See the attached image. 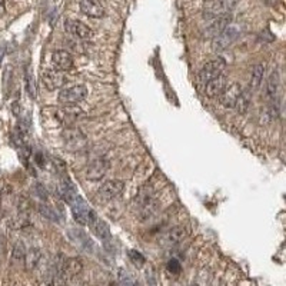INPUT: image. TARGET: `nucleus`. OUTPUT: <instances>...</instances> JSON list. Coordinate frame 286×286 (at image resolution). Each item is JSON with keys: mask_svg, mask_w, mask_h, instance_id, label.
Wrapping results in <instances>:
<instances>
[{"mask_svg": "<svg viewBox=\"0 0 286 286\" xmlns=\"http://www.w3.org/2000/svg\"><path fill=\"white\" fill-rule=\"evenodd\" d=\"M242 87L239 83H232V85L226 86V89L223 90V93L219 96L221 99V105L226 109H232V107L236 106V102L239 99V96L242 93Z\"/></svg>", "mask_w": 286, "mask_h": 286, "instance_id": "nucleus-17", "label": "nucleus"}, {"mask_svg": "<svg viewBox=\"0 0 286 286\" xmlns=\"http://www.w3.org/2000/svg\"><path fill=\"white\" fill-rule=\"evenodd\" d=\"M241 34V29L238 24H229L225 30H223L218 37H215L212 40V49L215 52H222L225 49H228Z\"/></svg>", "mask_w": 286, "mask_h": 286, "instance_id": "nucleus-5", "label": "nucleus"}, {"mask_svg": "<svg viewBox=\"0 0 286 286\" xmlns=\"http://www.w3.org/2000/svg\"><path fill=\"white\" fill-rule=\"evenodd\" d=\"M85 112L77 107L76 105H63L56 112V119L64 125V126H73L74 123H77L79 120H82L85 117Z\"/></svg>", "mask_w": 286, "mask_h": 286, "instance_id": "nucleus-7", "label": "nucleus"}, {"mask_svg": "<svg viewBox=\"0 0 286 286\" xmlns=\"http://www.w3.org/2000/svg\"><path fill=\"white\" fill-rule=\"evenodd\" d=\"M123 274L125 275H120V284H125V285H136L138 282H136V279H133L130 274H126L125 271H123Z\"/></svg>", "mask_w": 286, "mask_h": 286, "instance_id": "nucleus-31", "label": "nucleus"}, {"mask_svg": "<svg viewBox=\"0 0 286 286\" xmlns=\"http://www.w3.org/2000/svg\"><path fill=\"white\" fill-rule=\"evenodd\" d=\"M239 0H206L203 7V16L206 19H213L225 13H231L233 7L238 4Z\"/></svg>", "mask_w": 286, "mask_h": 286, "instance_id": "nucleus-2", "label": "nucleus"}, {"mask_svg": "<svg viewBox=\"0 0 286 286\" xmlns=\"http://www.w3.org/2000/svg\"><path fill=\"white\" fill-rule=\"evenodd\" d=\"M24 86H26L27 95L30 96L32 99H36V96H37V86H36V79H34V74H33L30 67H27L26 72H24Z\"/></svg>", "mask_w": 286, "mask_h": 286, "instance_id": "nucleus-25", "label": "nucleus"}, {"mask_svg": "<svg viewBox=\"0 0 286 286\" xmlns=\"http://www.w3.org/2000/svg\"><path fill=\"white\" fill-rule=\"evenodd\" d=\"M252 92H251V89L248 87V89H245L242 90V93L239 96V99H238V102H236V112L239 113V115H245L246 112H248V109L251 106V102H252Z\"/></svg>", "mask_w": 286, "mask_h": 286, "instance_id": "nucleus-24", "label": "nucleus"}, {"mask_svg": "<svg viewBox=\"0 0 286 286\" xmlns=\"http://www.w3.org/2000/svg\"><path fill=\"white\" fill-rule=\"evenodd\" d=\"M123 191H125V183L122 180L110 179L102 183L97 193L103 201H113V199H117L123 193Z\"/></svg>", "mask_w": 286, "mask_h": 286, "instance_id": "nucleus-12", "label": "nucleus"}, {"mask_svg": "<svg viewBox=\"0 0 286 286\" xmlns=\"http://www.w3.org/2000/svg\"><path fill=\"white\" fill-rule=\"evenodd\" d=\"M4 13H6V3L4 0H0V17H3Z\"/></svg>", "mask_w": 286, "mask_h": 286, "instance_id": "nucleus-33", "label": "nucleus"}, {"mask_svg": "<svg viewBox=\"0 0 286 286\" xmlns=\"http://www.w3.org/2000/svg\"><path fill=\"white\" fill-rule=\"evenodd\" d=\"M188 228L180 225V226H175L169 229L168 232H165L160 238V245L165 246V248H173V246H178L185 241V238L188 236Z\"/></svg>", "mask_w": 286, "mask_h": 286, "instance_id": "nucleus-11", "label": "nucleus"}, {"mask_svg": "<svg viewBox=\"0 0 286 286\" xmlns=\"http://www.w3.org/2000/svg\"><path fill=\"white\" fill-rule=\"evenodd\" d=\"M52 64L57 70L69 72L73 69V57L67 50L59 49V50H54L52 53Z\"/></svg>", "mask_w": 286, "mask_h": 286, "instance_id": "nucleus-20", "label": "nucleus"}, {"mask_svg": "<svg viewBox=\"0 0 286 286\" xmlns=\"http://www.w3.org/2000/svg\"><path fill=\"white\" fill-rule=\"evenodd\" d=\"M0 205H1V192H0Z\"/></svg>", "mask_w": 286, "mask_h": 286, "instance_id": "nucleus-35", "label": "nucleus"}, {"mask_svg": "<svg viewBox=\"0 0 286 286\" xmlns=\"http://www.w3.org/2000/svg\"><path fill=\"white\" fill-rule=\"evenodd\" d=\"M279 89H281V76L278 70H272L271 74L268 76L265 86V97L269 102H275L279 100Z\"/></svg>", "mask_w": 286, "mask_h": 286, "instance_id": "nucleus-18", "label": "nucleus"}, {"mask_svg": "<svg viewBox=\"0 0 286 286\" xmlns=\"http://www.w3.org/2000/svg\"><path fill=\"white\" fill-rule=\"evenodd\" d=\"M87 226L90 228V231H92V233L95 235L96 238H99L102 241H107L110 238V229H109L107 223L103 219H100L93 211H90Z\"/></svg>", "mask_w": 286, "mask_h": 286, "instance_id": "nucleus-15", "label": "nucleus"}, {"mask_svg": "<svg viewBox=\"0 0 286 286\" xmlns=\"http://www.w3.org/2000/svg\"><path fill=\"white\" fill-rule=\"evenodd\" d=\"M80 11L90 19H102L105 16V7L99 0H80Z\"/></svg>", "mask_w": 286, "mask_h": 286, "instance_id": "nucleus-16", "label": "nucleus"}, {"mask_svg": "<svg viewBox=\"0 0 286 286\" xmlns=\"http://www.w3.org/2000/svg\"><path fill=\"white\" fill-rule=\"evenodd\" d=\"M226 69V62L223 57H216L213 60H209L208 63L202 66L201 72H199V82L202 85H206L209 80L215 79L216 76L222 74Z\"/></svg>", "mask_w": 286, "mask_h": 286, "instance_id": "nucleus-6", "label": "nucleus"}, {"mask_svg": "<svg viewBox=\"0 0 286 286\" xmlns=\"http://www.w3.org/2000/svg\"><path fill=\"white\" fill-rule=\"evenodd\" d=\"M159 208V202L156 199L155 193L149 188H143L139 192V195L135 199V211L138 213L139 219L146 221L152 218Z\"/></svg>", "mask_w": 286, "mask_h": 286, "instance_id": "nucleus-1", "label": "nucleus"}, {"mask_svg": "<svg viewBox=\"0 0 286 286\" xmlns=\"http://www.w3.org/2000/svg\"><path fill=\"white\" fill-rule=\"evenodd\" d=\"M109 168H110V163L106 158H96L86 168V179L99 182L106 176Z\"/></svg>", "mask_w": 286, "mask_h": 286, "instance_id": "nucleus-9", "label": "nucleus"}, {"mask_svg": "<svg viewBox=\"0 0 286 286\" xmlns=\"http://www.w3.org/2000/svg\"><path fill=\"white\" fill-rule=\"evenodd\" d=\"M83 266H85V262L82 258H69V259H64L62 262V268H60V276L63 279L64 282L72 279V278H76L77 275H80V272L83 271Z\"/></svg>", "mask_w": 286, "mask_h": 286, "instance_id": "nucleus-14", "label": "nucleus"}, {"mask_svg": "<svg viewBox=\"0 0 286 286\" xmlns=\"http://www.w3.org/2000/svg\"><path fill=\"white\" fill-rule=\"evenodd\" d=\"M264 76H265V63L255 64L251 72V79H249V86H248L252 93L259 90V87L264 82Z\"/></svg>", "mask_w": 286, "mask_h": 286, "instance_id": "nucleus-22", "label": "nucleus"}, {"mask_svg": "<svg viewBox=\"0 0 286 286\" xmlns=\"http://www.w3.org/2000/svg\"><path fill=\"white\" fill-rule=\"evenodd\" d=\"M6 246H7V241L4 235H0V259L6 254Z\"/></svg>", "mask_w": 286, "mask_h": 286, "instance_id": "nucleus-32", "label": "nucleus"}, {"mask_svg": "<svg viewBox=\"0 0 286 286\" xmlns=\"http://www.w3.org/2000/svg\"><path fill=\"white\" fill-rule=\"evenodd\" d=\"M168 271H169L170 274H173V275H178L180 271H182V266H180L179 261H176V259L169 261V264H168Z\"/></svg>", "mask_w": 286, "mask_h": 286, "instance_id": "nucleus-30", "label": "nucleus"}, {"mask_svg": "<svg viewBox=\"0 0 286 286\" xmlns=\"http://www.w3.org/2000/svg\"><path fill=\"white\" fill-rule=\"evenodd\" d=\"M64 142H66V146L69 150L76 152V150H82L85 148L86 138L80 130L70 126L64 132Z\"/></svg>", "mask_w": 286, "mask_h": 286, "instance_id": "nucleus-19", "label": "nucleus"}, {"mask_svg": "<svg viewBox=\"0 0 286 286\" xmlns=\"http://www.w3.org/2000/svg\"><path fill=\"white\" fill-rule=\"evenodd\" d=\"M39 212H40L42 216H44L46 219H49V221H52V222H59V221H60L57 212L54 211L52 206H49V205L40 203V205H39Z\"/></svg>", "mask_w": 286, "mask_h": 286, "instance_id": "nucleus-27", "label": "nucleus"}, {"mask_svg": "<svg viewBox=\"0 0 286 286\" xmlns=\"http://www.w3.org/2000/svg\"><path fill=\"white\" fill-rule=\"evenodd\" d=\"M40 259H42V252L39 248H30L27 252H26V256H24V268L26 271L32 272L34 271L39 264H40Z\"/></svg>", "mask_w": 286, "mask_h": 286, "instance_id": "nucleus-23", "label": "nucleus"}, {"mask_svg": "<svg viewBox=\"0 0 286 286\" xmlns=\"http://www.w3.org/2000/svg\"><path fill=\"white\" fill-rule=\"evenodd\" d=\"M11 79H13V72H11L10 66H7L4 73H3V89H4L6 93H9V90H10Z\"/></svg>", "mask_w": 286, "mask_h": 286, "instance_id": "nucleus-29", "label": "nucleus"}, {"mask_svg": "<svg viewBox=\"0 0 286 286\" xmlns=\"http://www.w3.org/2000/svg\"><path fill=\"white\" fill-rule=\"evenodd\" d=\"M226 86H228L226 74H219L205 85V93L208 97H219L223 93V90L226 89Z\"/></svg>", "mask_w": 286, "mask_h": 286, "instance_id": "nucleus-21", "label": "nucleus"}, {"mask_svg": "<svg viewBox=\"0 0 286 286\" xmlns=\"http://www.w3.org/2000/svg\"><path fill=\"white\" fill-rule=\"evenodd\" d=\"M127 256L132 261V264H135V266H138V268H142V266L145 265V262H146L145 256L140 254V252H136V251H129Z\"/></svg>", "mask_w": 286, "mask_h": 286, "instance_id": "nucleus-28", "label": "nucleus"}, {"mask_svg": "<svg viewBox=\"0 0 286 286\" xmlns=\"http://www.w3.org/2000/svg\"><path fill=\"white\" fill-rule=\"evenodd\" d=\"M64 30L77 39H82V40H89L93 37V30L87 24L80 20H74V19H66L64 20Z\"/></svg>", "mask_w": 286, "mask_h": 286, "instance_id": "nucleus-13", "label": "nucleus"}, {"mask_svg": "<svg viewBox=\"0 0 286 286\" xmlns=\"http://www.w3.org/2000/svg\"><path fill=\"white\" fill-rule=\"evenodd\" d=\"M233 17L231 13H225V14H221V16H216V17H213L211 19V21L208 23V26L203 29V39H215V37H218L221 33L232 23Z\"/></svg>", "mask_w": 286, "mask_h": 286, "instance_id": "nucleus-4", "label": "nucleus"}, {"mask_svg": "<svg viewBox=\"0 0 286 286\" xmlns=\"http://www.w3.org/2000/svg\"><path fill=\"white\" fill-rule=\"evenodd\" d=\"M3 56H4V46H0V62L3 60Z\"/></svg>", "mask_w": 286, "mask_h": 286, "instance_id": "nucleus-34", "label": "nucleus"}, {"mask_svg": "<svg viewBox=\"0 0 286 286\" xmlns=\"http://www.w3.org/2000/svg\"><path fill=\"white\" fill-rule=\"evenodd\" d=\"M26 246L21 241H17L14 246H13V251H11V258L10 261L13 264H21L24 262V256H26Z\"/></svg>", "mask_w": 286, "mask_h": 286, "instance_id": "nucleus-26", "label": "nucleus"}, {"mask_svg": "<svg viewBox=\"0 0 286 286\" xmlns=\"http://www.w3.org/2000/svg\"><path fill=\"white\" fill-rule=\"evenodd\" d=\"M87 96V87L85 85H74L70 87H62L59 95H57V102L60 105H77L79 102L85 100Z\"/></svg>", "mask_w": 286, "mask_h": 286, "instance_id": "nucleus-3", "label": "nucleus"}, {"mask_svg": "<svg viewBox=\"0 0 286 286\" xmlns=\"http://www.w3.org/2000/svg\"><path fill=\"white\" fill-rule=\"evenodd\" d=\"M70 206V211H72V216H73L74 222L80 226H85L87 225V221H89V215H90V208L87 206L86 201H83L80 198V195H77L74 198L73 201L69 203Z\"/></svg>", "mask_w": 286, "mask_h": 286, "instance_id": "nucleus-10", "label": "nucleus"}, {"mask_svg": "<svg viewBox=\"0 0 286 286\" xmlns=\"http://www.w3.org/2000/svg\"><path fill=\"white\" fill-rule=\"evenodd\" d=\"M42 83L47 90L62 89L67 83V76L62 70L57 69H46L42 72Z\"/></svg>", "mask_w": 286, "mask_h": 286, "instance_id": "nucleus-8", "label": "nucleus"}]
</instances>
